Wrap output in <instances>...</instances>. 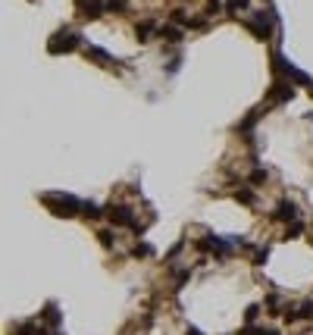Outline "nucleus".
Segmentation results:
<instances>
[{
    "label": "nucleus",
    "mask_w": 313,
    "mask_h": 335,
    "mask_svg": "<svg viewBox=\"0 0 313 335\" xmlns=\"http://www.w3.org/2000/svg\"><path fill=\"white\" fill-rule=\"evenodd\" d=\"M44 320H47L50 326H60V310H57V304H47V307H44Z\"/></svg>",
    "instance_id": "ddd939ff"
},
{
    "label": "nucleus",
    "mask_w": 313,
    "mask_h": 335,
    "mask_svg": "<svg viewBox=\"0 0 313 335\" xmlns=\"http://www.w3.org/2000/svg\"><path fill=\"white\" fill-rule=\"evenodd\" d=\"M82 213H85L88 219H97V216H100V207H97L94 201H85V204H82Z\"/></svg>",
    "instance_id": "4468645a"
},
{
    "label": "nucleus",
    "mask_w": 313,
    "mask_h": 335,
    "mask_svg": "<svg viewBox=\"0 0 313 335\" xmlns=\"http://www.w3.org/2000/svg\"><path fill=\"white\" fill-rule=\"evenodd\" d=\"M160 38L169 41V44H179V41H182V29H179V25H163V29H160Z\"/></svg>",
    "instance_id": "9d476101"
},
{
    "label": "nucleus",
    "mask_w": 313,
    "mask_h": 335,
    "mask_svg": "<svg viewBox=\"0 0 313 335\" xmlns=\"http://www.w3.org/2000/svg\"><path fill=\"white\" fill-rule=\"evenodd\" d=\"M107 10L110 13H125V0H107Z\"/></svg>",
    "instance_id": "f3484780"
},
{
    "label": "nucleus",
    "mask_w": 313,
    "mask_h": 335,
    "mask_svg": "<svg viewBox=\"0 0 313 335\" xmlns=\"http://www.w3.org/2000/svg\"><path fill=\"white\" fill-rule=\"evenodd\" d=\"M41 201H44V207H50L54 216H75V213L82 210V201L72 194H60V191H50V194H41Z\"/></svg>",
    "instance_id": "f257e3e1"
},
{
    "label": "nucleus",
    "mask_w": 313,
    "mask_h": 335,
    "mask_svg": "<svg viewBox=\"0 0 313 335\" xmlns=\"http://www.w3.org/2000/svg\"><path fill=\"white\" fill-rule=\"evenodd\" d=\"M79 6H82V16H85V19H97V16L104 13L107 3H100V0H79Z\"/></svg>",
    "instance_id": "6e6552de"
},
{
    "label": "nucleus",
    "mask_w": 313,
    "mask_h": 335,
    "mask_svg": "<svg viewBox=\"0 0 313 335\" xmlns=\"http://www.w3.org/2000/svg\"><path fill=\"white\" fill-rule=\"evenodd\" d=\"M257 313H260V307H257V304H251L248 310H244V320H248V323H254V320H257Z\"/></svg>",
    "instance_id": "6ab92c4d"
},
{
    "label": "nucleus",
    "mask_w": 313,
    "mask_h": 335,
    "mask_svg": "<svg viewBox=\"0 0 313 335\" xmlns=\"http://www.w3.org/2000/svg\"><path fill=\"white\" fill-rule=\"evenodd\" d=\"M188 276H191V273H188V270H182V273H179V276H175V288H182V285H185V282H188Z\"/></svg>",
    "instance_id": "b1692460"
},
{
    "label": "nucleus",
    "mask_w": 313,
    "mask_h": 335,
    "mask_svg": "<svg viewBox=\"0 0 313 335\" xmlns=\"http://www.w3.org/2000/svg\"><path fill=\"white\" fill-rule=\"evenodd\" d=\"M150 254H154V247H150V244H135L132 247V257H150Z\"/></svg>",
    "instance_id": "2eb2a0df"
},
{
    "label": "nucleus",
    "mask_w": 313,
    "mask_h": 335,
    "mask_svg": "<svg viewBox=\"0 0 313 335\" xmlns=\"http://www.w3.org/2000/svg\"><path fill=\"white\" fill-rule=\"evenodd\" d=\"M85 57H91L94 63H100V66H113L116 60L107 54V50H100V47H85Z\"/></svg>",
    "instance_id": "1a4fd4ad"
},
{
    "label": "nucleus",
    "mask_w": 313,
    "mask_h": 335,
    "mask_svg": "<svg viewBox=\"0 0 313 335\" xmlns=\"http://www.w3.org/2000/svg\"><path fill=\"white\" fill-rule=\"evenodd\" d=\"M266 257H269V247H260V251L254 254V263H257V266H260V263H266Z\"/></svg>",
    "instance_id": "aec40b11"
},
{
    "label": "nucleus",
    "mask_w": 313,
    "mask_h": 335,
    "mask_svg": "<svg viewBox=\"0 0 313 335\" xmlns=\"http://www.w3.org/2000/svg\"><path fill=\"white\" fill-rule=\"evenodd\" d=\"M257 116H260V113H251V116L238 125V135H241V138H248V141H251V128H254V122H257Z\"/></svg>",
    "instance_id": "f8f14e48"
},
{
    "label": "nucleus",
    "mask_w": 313,
    "mask_h": 335,
    "mask_svg": "<svg viewBox=\"0 0 313 335\" xmlns=\"http://www.w3.org/2000/svg\"><path fill=\"white\" fill-rule=\"evenodd\" d=\"M273 219H279V222H294V219H298V207H294L291 201H282V204L276 207Z\"/></svg>",
    "instance_id": "0eeeda50"
},
{
    "label": "nucleus",
    "mask_w": 313,
    "mask_h": 335,
    "mask_svg": "<svg viewBox=\"0 0 313 335\" xmlns=\"http://www.w3.org/2000/svg\"><path fill=\"white\" fill-rule=\"evenodd\" d=\"M238 335H257V329H254V326H251V323H248V326H244V329H241V332H238Z\"/></svg>",
    "instance_id": "a878e982"
},
{
    "label": "nucleus",
    "mask_w": 313,
    "mask_h": 335,
    "mask_svg": "<svg viewBox=\"0 0 313 335\" xmlns=\"http://www.w3.org/2000/svg\"><path fill=\"white\" fill-rule=\"evenodd\" d=\"M260 335H279L276 329H263V332H260Z\"/></svg>",
    "instance_id": "bb28decb"
},
{
    "label": "nucleus",
    "mask_w": 313,
    "mask_h": 335,
    "mask_svg": "<svg viewBox=\"0 0 313 335\" xmlns=\"http://www.w3.org/2000/svg\"><path fill=\"white\" fill-rule=\"evenodd\" d=\"M301 232H304V226H301V222H298V219H294V222H291V226H288V238H298V235H301Z\"/></svg>",
    "instance_id": "412c9836"
},
{
    "label": "nucleus",
    "mask_w": 313,
    "mask_h": 335,
    "mask_svg": "<svg viewBox=\"0 0 313 335\" xmlns=\"http://www.w3.org/2000/svg\"><path fill=\"white\" fill-rule=\"evenodd\" d=\"M248 6V0H229V10H244Z\"/></svg>",
    "instance_id": "393cba45"
},
{
    "label": "nucleus",
    "mask_w": 313,
    "mask_h": 335,
    "mask_svg": "<svg viewBox=\"0 0 313 335\" xmlns=\"http://www.w3.org/2000/svg\"><path fill=\"white\" fill-rule=\"evenodd\" d=\"M291 97H294V91H291V82L288 79H276L273 88H269V94H266L269 104H288Z\"/></svg>",
    "instance_id": "20e7f679"
},
{
    "label": "nucleus",
    "mask_w": 313,
    "mask_h": 335,
    "mask_svg": "<svg viewBox=\"0 0 313 335\" xmlns=\"http://www.w3.org/2000/svg\"><path fill=\"white\" fill-rule=\"evenodd\" d=\"M154 31H157L154 22H138V25H135V35H138V41H147Z\"/></svg>",
    "instance_id": "9b49d317"
},
{
    "label": "nucleus",
    "mask_w": 313,
    "mask_h": 335,
    "mask_svg": "<svg viewBox=\"0 0 313 335\" xmlns=\"http://www.w3.org/2000/svg\"><path fill=\"white\" fill-rule=\"evenodd\" d=\"M97 238H100L104 247H113V235H110V232H97Z\"/></svg>",
    "instance_id": "5701e85b"
},
{
    "label": "nucleus",
    "mask_w": 313,
    "mask_h": 335,
    "mask_svg": "<svg viewBox=\"0 0 313 335\" xmlns=\"http://www.w3.org/2000/svg\"><path fill=\"white\" fill-rule=\"evenodd\" d=\"M107 213H110V219H113V226H125V229H135V232H141L129 207H122V204H116V207H110Z\"/></svg>",
    "instance_id": "39448f33"
},
{
    "label": "nucleus",
    "mask_w": 313,
    "mask_h": 335,
    "mask_svg": "<svg viewBox=\"0 0 313 335\" xmlns=\"http://www.w3.org/2000/svg\"><path fill=\"white\" fill-rule=\"evenodd\" d=\"M298 316H313V301H304L301 310H298Z\"/></svg>",
    "instance_id": "4be33fe9"
},
{
    "label": "nucleus",
    "mask_w": 313,
    "mask_h": 335,
    "mask_svg": "<svg viewBox=\"0 0 313 335\" xmlns=\"http://www.w3.org/2000/svg\"><path fill=\"white\" fill-rule=\"evenodd\" d=\"M273 25H279V16L273 10H254L248 29H251V35L257 41H266L269 35H273Z\"/></svg>",
    "instance_id": "f03ea898"
},
{
    "label": "nucleus",
    "mask_w": 313,
    "mask_h": 335,
    "mask_svg": "<svg viewBox=\"0 0 313 335\" xmlns=\"http://www.w3.org/2000/svg\"><path fill=\"white\" fill-rule=\"evenodd\" d=\"M200 247H204V251H213V254H219V257H226V254L232 251V242H223L219 235H207L204 242H200Z\"/></svg>",
    "instance_id": "423d86ee"
},
{
    "label": "nucleus",
    "mask_w": 313,
    "mask_h": 335,
    "mask_svg": "<svg viewBox=\"0 0 313 335\" xmlns=\"http://www.w3.org/2000/svg\"><path fill=\"white\" fill-rule=\"evenodd\" d=\"M251 182H254V185L266 182V169H254V173H251Z\"/></svg>",
    "instance_id": "a211bd4d"
},
{
    "label": "nucleus",
    "mask_w": 313,
    "mask_h": 335,
    "mask_svg": "<svg viewBox=\"0 0 313 335\" xmlns=\"http://www.w3.org/2000/svg\"><path fill=\"white\" fill-rule=\"evenodd\" d=\"M79 47H82V35H79V31H69V29L57 31V35L47 41L50 54H72V50H79Z\"/></svg>",
    "instance_id": "7ed1b4c3"
},
{
    "label": "nucleus",
    "mask_w": 313,
    "mask_h": 335,
    "mask_svg": "<svg viewBox=\"0 0 313 335\" xmlns=\"http://www.w3.org/2000/svg\"><path fill=\"white\" fill-rule=\"evenodd\" d=\"M185 335H200V332H198V329H188V332H185Z\"/></svg>",
    "instance_id": "cd10ccee"
},
{
    "label": "nucleus",
    "mask_w": 313,
    "mask_h": 335,
    "mask_svg": "<svg viewBox=\"0 0 313 335\" xmlns=\"http://www.w3.org/2000/svg\"><path fill=\"white\" fill-rule=\"evenodd\" d=\"M235 197H238L241 204H254V191H251V188H238V194H235Z\"/></svg>",
    "instance_id": "dca6fc26"
}]
</instances>
